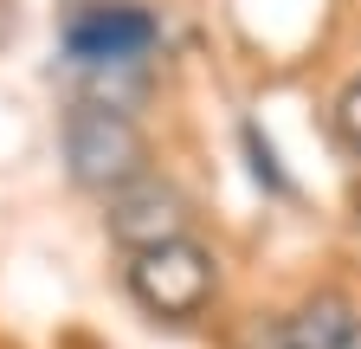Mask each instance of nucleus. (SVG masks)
<instances>
[{
    "label": "nucleus",
    "instance_id": "nucleus-9",
    "mask_svg": "<svg viewBox=\"0 0 361 349\" xmlns=\"http://www.w3.org/2000/svg\"><path fill=\"white\" fill-rule=\"evenodd\" d=\"M355 227H361V188H355Z\"/></svg>",
    "mask_w": 361,
    "mask_h": 349
},
{
    "label": "nucleus",
    "instance_id": "nucleus-3",
    "mask_svg": "<svg viewBox=\"0 0 361 349\" xmlns=\"http://www.w3.org/2000/svg\"><path fill=\"white\" fill-rule=\"evenodd\" d=\"M161 46V20L149 7H84L65 20V59L78 71H116V65H149V52Z\"/></svg>",
    "mask_w": 361,
    "mask_h": 349
},
{
    "label": "nucleus",
    "instance_id": "nucleus-8",
    "mask_svg": "<svg viewBox=\"0 0 361 349\" xmlns=\"http://www.w3.org/2000/svg\"><path fill=\"white\" fill-rule=\"evenodd\" d=\"M71 13H84V7H123V0H65Z\"/></svg>",
    "mask_w": 361,
    "mask_h": 349
},
{
    "label": "nucleus",
    "instance_id": "nucleus-4",
    "mask_svg": "<svg viewBox=\"0 0 361 349\" xmlns=\"http://www.w3.org/2000/svg\"><path fill=\"white\" fill-rule=\"evenodd\" d=\"M104 227L123 252H155V246H174L188 239L194 213H188V194L161 174H142V182H129L123 194L104 201Z\"/></svg>",
    "mask_w": 361,
    "mask_h": 349
},
{
    "label": "nucleus",
    "instance_id": "nucleus-6",
    "mask_svg": "<svg viewBox=\"0 0 361 349\" xmlns=\"http://www.w3.org/2000/svg\"><path fill=\"white\" fill-rule=\"evenodd\" d=\"M336 136H342L348 155H361V71L336 91Z\"/></svg>",
    "mask_w": 361,
    "mask_h": 349
},
{
    "label": "nucleus",
    "instance_id": "nucleus-7",
    "mask_svg": "<svg viewBox=\"0 0 361 349\" xmlns=\"http://www.w3.org/2000/svg\"><path fill=\"white\" fill-rule=\"evenodd\" d=\"M245 149H252V174H258L264 188H278V194H284V168H278V155H271V143L258 136V123H245Z\"/></svg>",
    "mask_w": 361,
    "mask_h": 349
},
{
    "label": "nucleus",
    "instance_id": "nucleus-1",
    "mask_svg": "<svg viewBox=\"0 0 361 349\" xmlns=\"http://www.w3.org/2000/svg\"><path fill=\"white\" fill-rule=\"evenodd\" d=\"M59 155H65V174L84 188V194H123L129 182H142L149 168V136L129 110H110V104H90L78 97L65 110V129H59Z\"/></svg>",
    "mask_w": 361,
    "mask_h": 349
},
{
    "label": "nucleus",
    "instance_id": "nucleus-2",
    "mask_svg": "<svg viewBox=\"0 0 361 349\" xmlns=\"http://www.w3.org/2000/svg\"><path fill=\"white\" fill-rule=\"evenodd\" d=\"M123 291L135 297V311L155 317V324H194L219 297V259L194 233L174 239V246H155V252H129Z\"/></svg>",
    "mask_w": 361,
    "mask_h": 349
},
{
    "label": "nucleus",
    "instance_id": "nucleus-5",
    "mask_svg": "<svg viewBox=\"0 0 361 349\" xmlns=\"http://www.w3.org/2000/svg\"><path fill=\"white\" fill-rule=\"evenodd\" d=\"M284 349H361V311L342 291H310L290 317H278Z\"/></svg>",
    "mask_w": 361,
    "mask_h": 349
}]
</instances>
